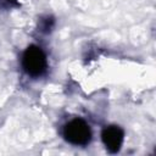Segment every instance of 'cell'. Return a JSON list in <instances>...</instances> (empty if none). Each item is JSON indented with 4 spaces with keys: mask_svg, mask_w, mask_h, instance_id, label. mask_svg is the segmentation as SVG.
Wrapping results in <instances>:
<instances>
[{
    "mask_svg": "<svg viewBox=\"0 0 156 156\" xmlns=\"http://www.w3.org/2000/svg\"><path fill=\"white\" fill-rule=\"evenodd\" d=\"M2 1H6V2L9 4V5H12V4H13V2L16 1V0H2Z\"/></svg>",
    "mask_w": 156,
    "mask_h": 156,
    "instance_id": "277c9868",
    "label": "cell"
},
{
    "mask_svg": "<svg viewBox=\"0 0 156 156\" xmlns=\"http://www.w3.org/2000/svg\"><path fill=\"white\" fill-rule=\"evenodd\" d=\"M22 66L27 74L32 77H39L44 74L48 68V61L44 51L35 45L28 46L22 56Z\"/></svg>",
    "mask_w": 156,
    "mask_h": 156,
    "instance_id": "6da1fadb",
    "label": "cell"
},
{
    "mask_svg": "<svg viewBox=\"0 0 156 156\" xmlns=\"http://www.w3.org/2000/svg\"><path fill=\"white\" fill-rule=\"evenodd\" d=\"M62 133L65 139L73 145H87L91 139L89 124L80 118H76L66 123Z\"/></svg>",
    "mask_w": 156,
    "mask_h": 156,
    "instance_id": "7a4b0ae2",
    "label": "cell"
},
{
    "mask_svg": "<svg viewBox=\"0 0 156 156\" xmlns=\"http://www.w3.org/2000/svg\"><path fill=\"white\" fill-rule=\"evenodd\" d=\"M102 141L110 152H117L123 144V130L117 126L106 127L102 130Z\"/></svg>",
    "mask_w": 156,
    "mask_h": 156,
    "instance_id": "3957f363",
    "label": "cell"
}]
</instances>
